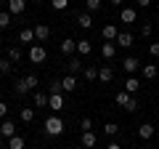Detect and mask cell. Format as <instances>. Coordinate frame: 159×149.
<instances>
[{
  "mask_svg": "<svg viewBox=\"0 0 159 149\" xmlns=\"http://www.w3.org/2000/svg\"><path fill=\"white\" fill-rule=\"evenodd\" d=\"M37 74H27V77H21V80H16V85H13V93L16 96H24V93L29 91H37Z\"/></svg>",
  "mask_w": 159,
  "mask_h": 149,
  "instance_id": "obj_1",
  "label": "cell"
},
{
  "mask_svg": "<svg viewBox=\"0 0 159 149\" xmlns=\"http://www.w3.org/2000/svg\"><path fill=\"white\" fill-rule=\"evenodd\" d=\"M114 101H117L122 109H127V112H135V109H138V99H135V96H130L127 91H119L117 96H114Z\"/></svg>",
  "mask_w": 159,
  "mask_h": 149,
  "instance_id": "obj_2",
  "label": "cell"
},
{
  "mask_svg": "<svg viewBox=\"0 0 159 149\" xmlns=\"http://www.w3.org/2000/svg\"><path fill=\"white\" fill-rule=\"evenodd\" d=\"M64 128H66V125H64V120H61L58 115H51V117L45 120V133H48V136H61Z\"/></svg>",
  "mask_w": 159,
  "mask_h": 149,
  "instance_id": "obj_3",
  "label": "cell"
},
{
  "mask_svg": "<svg viewBox=\"0 0 159 149\" xmlns=\"http://www.w3.org/2000/svg\"><path fill=\"white\" fill-rule=\"evenodd\" d=\"M64 107H66L64 93H51V96H48V109H51V112H61Z\"/></svg>",
  "mask_w": 159,
  "mask_h": 149,
  "instance_id": "obj_4",
  "label": "cell"
},
{
  "mask_svg": "<svg viewBox=\"0 0 159 149\" xmlns=\"http://www.w3.org/2000/svg\"><path fill=\"white\" fill-rule=\"evenodd\" d=\"M45 59H48V51L43 46H32V48H29V61H32V64H43Z\"/></svg>",
  "mask_w": 159,
  "mask_h": 149,
  "instance_id": "obj_5",
  "label": "cell"
},
{
  "mask_svg": "<svg viewBox=\"0 0 159 149\" xmlns=\"http://www.w3.org/2000/svg\"><path fill=\"white\" fill-rule=\"evenodd\" d=\"M122 69H125L127 74H135L138 69H141V61H138L135 56H127V59H122Z\"/></svg>",
  "mask_w": 159,
  "mask_h": 149,
  "instance_id": "obj_6",
  "label": "cell"
},
{
  "mask_svg": "<svg viewBox=\"0 0 159 149\" xmlns=\"http://www.w3.org/2000/svg\"><path fill=\"white\" fill-rule=\"evenodd\" d=\"M27 8V0H8V13L11 16H21Z\"/></svg>",
  "mask_w": 159,
  "mask_h": 149,
  "instance_id": "obj_7",
  "label": "cell"
},
{
  "mask_svg": "<svg viewBox=\"0 0 159 149\" xmlns=\"http://www.w3.org/2000/svg\"><path fill=\"white\" fill-rule=\"evenodd\" d=\"M0 136H3V138L16 136V123H13V120H3V123H0Z\"/></svg>",
  "mask_w": 159,
  "mask_h": 149,
  "instance_id": "obj_8",
  "label": "cell"
},
{
  "mask_svg": "<svg viewBox=\"0 0 159 149\" xmlns=\"http://www.w3.org/2000/svg\"><path fill=\"white\" fill-rule=\"evenodd\" d=\"M32 32H34V40H48V37H51V27H48V24H37V27H32Z\"/></svg>",
  "mask_w": 159,
  "mask_h": 149,
  "instance_id": "obj_9",
  "label": "cell"
},
{
  "mask_svg": "<svg viewBox=\"0 0 159 149\" xmlns=\"http://www.w3.org/2000/svg\"><path fill=\"white\" fill-rule=\"evenodd\" d=\"M122 91H127L130 96H133V93H138V91H141V80H138L135 74H130V77L125 80V88H122Z\"/></svg>",
  "mask_w": 159,
  "mask_h": 149,
  "instance_id": "obj_10",
  "label": "cell"
},
{
  "mask_svg": "<svg viewBox=\"0 0 159 149\" xmlns=\"http://www.w3.org/2000/svg\"><path fill=\"white\" fill-rule=\"evenodd\" d=\"M154 133H157V128H154L151 123H143V125H138V138H143V141H148Z\"/></svg>",
  "mask_w": 159,
  "mask_h": 149,
  "instance_id": "obj_11",
  "label": "cell"
},
{
  "mask_svg": "<svg viewBox=\"0 0 159 149\" xmlns=\"http://www.w3.org/2000/svg\"><path fill=\"white\" fill-rule=\"evenodd\" d=\"M80 144H82L85 149H93L98 144V138H96V133H93V131H85V133H82V138H80Z\"/></svg>",
  "mask_w": 159,
  "mask_h": 149,
  "instance_id": "obj_12",
  "label": "cell"
},
{
  "mask_svg": "<svg viewBox=\"0 0 159 149\" xmlns=\"http://www.w3.org/2000/svg\"><path fill=\"white\" fill-rule=\"evenodd\" d=\"M101 35H103V40H106V43H111V40H117V35H119V29L114 27V24H106V27L101 29Z\"/></svg>",
  "mask_w": 159,
  "mask_h": 149,
  "instance_id": "obj_13",
  "label": "cell"
},
{
  "mask_svg": "<svg viewBox=\"0 0 159 149\" xmlns=\"http://www.w3.org/2000/svg\"><path fill=\"white\" fill-rule=\"evenodd\" d=\"M61 91H66V93L77 91V77H74V74H66V77L61 80Z\"/></svg>",
  "mask_w": 159,
  "mask_h": 149,
  "instance_id": "obj_14",
  "label": "cell"
},
{
  "mask_svg": "<svg viewBox=\"0 0 159 149\" xmlns=\"http://www.w3.org/2000/svg\"><path fill=\"white\" fill-rule=\"evenodd\" d=\"M61 53H66V56H72V53H77V40H72V37H66V40H61Z\"/></svg>",
  "mask_w": 159,
  "mask_h": 149,
  "instance_id": "obj_15",
  "label": "cell"
},
{
  "mask_svg": "<svg viewBox=\"0 0 159 149\" xmlns=\"http://www.w3.org/2000/svg\"><path fill=\"white\" fill-rule=\"evenodd\" d=\"M101 56L103 59H114L117 56V46H114V43H101Z\"/></svg>",
  "mask_w": 159,
  "mask_h": 149,
  "instance_id": "obj_16",
  "label": "cell"
},
{
  "mask_svg": "<svg viewBox=\"0 0 159 149\" xmlns=\"http://www.w3.org/2000/svg\"><path fill=\"white\" fill-rule=\"evenodd\" d=\"M80 67H82V64H80V56H69V61H66V72H69V74H74V77H77Z\"/></svg>",
  "mask_w": 159,
  "mask_h": 149,
  "instance_id": "obj_17",
  "label": "cell"
},
{
  "mask_svg": "<svg viewBox=\"0 0 159 149\" xmlns=\"http://www.w3.org/2000/svg\"><path fill=\"white\" fill-rule=\"evenodd\" d=\"M98 80H101V83H111L114 80V69L111 67H101V69H98Z\"/></svg>",
  "mask_w": 159,
  "mask_h": 149,
  "instance_id": "obj_18",
  "label": "cell"
},
{
  "mask_svg": "<svg viewBox=\"0 0 159 149\" xmlns=\"http://www.w3.org/2000/svg\"><path fill=\"white\" fill-rule=\"evenodd\" d=\"M117 46L130 48V46H133V35H130V32H119V35H117Z\"/></svg>",
  "mask_w": 159,
  "mask_h": 149,
  "instance_id": "obj_19",
  "label": "cell"
},
{
  "mask_svg": "<svg viewBox=\"0 0 159 149\" xmlns=\"http://www.w3.org/2000/svg\"><path fill=\"white\" fill-rule=\"evenodd\" d=\"M135 19H138L135 8H122V24H133Z\"/></svg>",
  "mask_w": 159,
  "mask_h": 149,
  "instance_id": "obj_20",
  "label": "cell"
},
{
  "mask_svg": "<svg viewBox=\"0 0 159 149\" xmlns=\"http://www.w3.org/2000/svg\"><path fill=\"white\" fill-rule=\"evenodd\" d=\"M32 96H34V107H48V93H43V91H32Z\"/></svg>",
  "mask_w": 159,
  "mask_h": 149,
  "instance_id": "obj_21",
  "label": "cell"
},
{
  "mask_svg": "<svg viewBox=\"0 0 159 149\" xmlns=\"http://www.w3.org/2000/svg\"><path fill=\"white\" fill-rule=\"evenodd\" d=\"M24 144L27 141H24V136H19V133L8 138V149H24Z\"/></svg>",
  "mask_w": 159,
  "mask_h": 149,
  "instance_id": "obj_22",
  "label": "cell"
},
{
  "mask_svg": "<svg viewBox=\"0 0 159 149\" xmlns=\"http://www.w3.org/2000/svg\"><path fill=\"white\" fill-rule=\"evenodd\" d=\"M157 74H159L157 64H143V77H146V80H154Z\"/></svg>",
  "mask_w": 159,
  "mask_h": 149,
  "instance_id": "obj_23",
  "label": "cell"
},
{
  "mask_svg": "<svg viewBox=\"0 0 159 149\" xmlns=\"http://www.w3.org/2000/svg\"><path fill=\"white\" fill-rule=\"evenodd\" d=\"M77 24H80L82 29H90V27H93V16H90V13H80V16H77Z\"/></svg>",
  "mask_w": 159,
  "mask_h": 149,
  "instance_id": "obj_24",
  "label": "cell"
},
{
  "mask_svg": "<svg viewBox=\"0 0 159 149\" xmlns=\"http://www.w3.org/2000/svg\"><path fill=\"white\" fill-rule=\"evenodd\" d=\"M90 51H93V43L90 40H80L77 43V53H80V56H88Z\"/></svg>",
  "mask_w": 159,
  "mask_h": 149,
  "instance_id": "obj_25",
  "label": "cell"
},
{
  "mask_svg": "<svg viewBox=\"0 0 159 149\" xmlns=\"http://www.w3.org/2000/svg\"><path fill=\"white\" fill-rule=\"evenodd\" d=\"M82 74H85V80H88V83L98 80V67H93V64H90V67H85V69H82Z\"/></svg>",
  "mask_w": 159,
  "mask_h": 149,
  "instance_id": "obj_26",
  "label": "cell"
},
{
  "mask_svg": "<svg viewBox=\"0 0 159 149\" xmlns=\"http://www.w3.org/2000/svg\"><path fill=\"white\" fill-rule=\"evenodd\" d=\"M8 61H21V48L19 46H13V48H8Z\"/></svg>",
  "mask_w": 159,
  "mask_h": 149,
  "instance_id": "obj_27",
  "label": "cell"
},
{
  "mask_svg": "<svg viewBox=\"0 0 159 149\" xmlns=\"http://www.w3.org/2000/svg\"><path fill=\"white\" fill-rule=\"evenodd\" d=\"M34 40V32H32V29H21V32H19V43H32Z\"/></svg>",
  "mask_w": 159,
  "mask_h": 149,
  "instance_id": "obj_28",
  "label": "cell"
},
{
  "mask_svg": "<svg viewBox=\"0 0 159 149\" xmlns=\"http://www.w3.org/2000/svg\"><path fill=\"white\" fill-rule=\"evenodd\" d=\"M13 72V61L8 59H0V74H11Z\"/></svg>",
  "mask_w": 159,
  "mask_h": 149,
  "instance_id": "obj_29",
  "label": "cell"
},
{
  "mask_svg": "<svg viewBox=\"0 0 159 149\" xmlns=\"http://www.w3.org/2000/svg\"><path fill=\"white\" fill-rule=\"evenodd\" d=\"M103 133H106V136H117V133H119V125H117V123H106V125H103Z\"/></svg>",
  "mask_w": 159,
  "mask_h": 149,
  "instance_id": "obj_30",
  "label": "cell"
},
{
  "mask_svg": "<svg viewBox=\"0 0 159 149\" xmlns=\"http://www.w3.org/2000/svg\"><path fill=\"white\" fill-rule=\"evenodd\" d=\"M34 120V109L32 107H24L21 109V123H32Z\"/></svg>",
  "mask_w": 159,
  "mask_h": 149,
  "instance_id": "obj_31",
  "label": "cell"
},
{
  "mask_svg": "<svg viewBox=\"0 0 159 149\" xmlns=\"http://www.w3.org/2000/svg\"><path fill=\"white\" fill-rule=\"evenodd\" d=\"M8 27H11V13L0 11V29H8Z\"/></svg>",
  "mask_w": 159,
  "mask_h": 149,
  "instance_id": "obj_32",
  "label": "cell"
},
{
  "mask_svg": "<svg viewBox=\"0 0 159 149\" xmlns=\"http://www.w3.org/2000/svg\"><path fill=\"white\" fill-rule=\"evenodd\" d=\"M51 6H53V11H66L69 0H51Z\"/></svg>",
  "mask_w": 159,
  "mask_h": 149,
  "instance_id": "obj_33",
  "label": "cell"
},
{
  "mask_svg": "<svg viewBox=\"0 0 159 149\" xmlns=\"http://www.w3.org/2000/svg\"><path fill=\"white\" fill-rule=\"evenodd\" d=\"M51 93H61V80H53L51 85H48V96Z\"/></svg>",
  "mask_w": 159,
  "mask_h": 149,
  "instance_id": "obj_34",
  "label": "cell"
},
{
  "mask_svg": "<svg viewBox=\"0 0 159 149\" xmlns=\"http://www.w3.org/2000/svg\"><path fill=\"white\" fill-rule=\"evenodd\" d=\"M88 11H101V0H85Z\"/></svg>",
  "mask_w": 159,
  "mask_h": 149,
  "instance_id": "obj_35",
  "label": "cell"
},
{
  "mask_svg": "<svg viewBox=\"0 0 159 149\" xmlns=\"http://www.w3.org/2000/svg\"><path fill=\"white\" fill-rule=\"evenodd\" d=\"M80 128H82V133H85V131H93V120H90V117H82Z\"/></svg>",
  "mask_w": 159,
  "mask_h": 149,
  "instance_id": "obj_36",
  "label": "cell"
},
{
  "mask_svg": "<svg viewBox=\"0 0 159 149\" xmlns=\"http://www.w3.org/2000/svg\"><path fill=\"white\" fill-rule=\"evenodd\" d=\"M151 32H154L151 24H143V27H141V35H143V37H151Z\"/></svg>",
  "mask_w": 159,
  "mask_h": 149,
  "instance_id": "obj_37",
  "label": "cell"
},
{
  "mask_svg": "<svg viewBox=\"0 0 159 149\" xmlns=\"http://www.w3.org/2000/svg\"><path fill=\"white\" fill-rule=\"evenodd\" d=\"M6 115H8V104L0 101V120H6Z\"/></svg>",
  "mask_w": 159,
  "mask_h": 149,
  "instance_id": "obj_38",
  "label": "cell"
},
{
  "mask_svg": "<svg viewBox=\"0 0 159 149\" xmlns=\"http://www.w3.org/2000/svg\"><path fill=\"white\" fill-rule=\"evenodd\" d=\"M148 53H151V56H159V43H151V46H148Z\"/></svg>",
  "mask_w": 159,
  "mask_h": 149,
  "instance_id": "obj_39",
  "label": "cell"
},
{
  "mask_svg": "<svg viewBox=\"0 0 159 149\" xmlns=\"http://www.w3.org/2000/svg\"><path fill=\"white\" fill-rule=\"evenodd\" d=\"M135 3H138L141 8H148V6H151V0H135Z\"/></svg>",
  "mask_w": 159,
  "mask_h": 149,
  "instance_id": "obj_40",
  "label": "cell"
},
{
  "mask_svg": "<svg viewBox=\"0 0 159 149\" xmlns=\"http://www.w3.org/2000/svg\"><path fill=\"white\" fill-rule=\"evenodd\" d=\"M106 149H122V147H119V144H117V141H111V144H109V147H106Z\"/></svg>",
  "mask_w": 159,
  "mask_h": 149,
  "instance_id": "obj_41",
  "label": "cell"
},
{
  "mask_svg": "<svg viewBox=\"0 0 159 149\" xmlns=\"http://www.w3.org/2000/svg\"><path fill=\"white\" fill-rule=\"evenodd\" d=\"M109 3H111V6H122V0H109Z\"/></svg>",
  "mask_w": 159,
  "mask_h": 149,
  "instance_id": "obj_42",
  "label": "cell"
},
{
  "mask_svg": "<svg viewBox=\"0 0 159 149\" xmlns=\"http://www.w3.org/2000/svg\"><path fill=\"white\" fill-rule=\"evenodd\" d=\"M0 48H3V37H0Z\"/></svg>",
  "mask_w": 159,
  "mask_h": 149,
  "instance_id": "obj_43",
  "label": "cell"
},
{
  "mask_svg": "<svg viewBox=\"0 0 159 149\" xmlns=\"http://www.w3.org/2000/svg\"><path fill=\"white\" fill-rule=\"evenodd\" d=\"M157 27H159V16H157Z\"/></svg>",
  "mask_w": 159,
  "mask_h": 149,
  "instance_id": "obj_44",
  "label": "cell"
},
{
  "mask_svg": "<svg viewBox=\"0 0 159 149\" xmlns=\"http://www.w3.org/2000/svg\"><path fill=\"white\" fill-rule=\"evenodd\" d=\"M0 101H3V93H0Z\"/></svg>",
  "mask_w": 159,
  "mask_h": 149,
  "instance_id": "obj_45",
  "label": "cell"
},
{
  "mask_svg": "<svg viewBox=\"0 0 159 149\" xmlns=\"http://www.w3.org/2000/svg\"><path fill=\"white\" fill-rule=\"evenodd\" d=\"M43 149H51V147H43Z\"/></svg>",
  "mask_w": 159,
  "mask_h": 149,
  "instance_id": "obj_46",
  "label": "cell"
},
{
  "mask_svg": "<svg viewBox=\"0 0 159 149\" xmlns=\"http://www.w3.org/2000/svg\"><path fill=\"white\" fill-rule=\"evenodd\" d=\"M37 3H40V0H37Z\"/></svg>",
  "mask_w": 159,
  "mask_h": 149,
  "instance_id": "obj_47",
  "label": "cell"
},
{
  "mask_svg": "<svg viewBox=\"0 0 159 149\" xmlns=\"http://www.w3.org/2000/svg\"><path fill=\"white\" fill-rule=\"evenodd\" d=\"M157 131H159V128H157Z\"/></svg>",
  "mask_w": 159,
  "mask_h": 149,
  "instance_id": "obj_48",
  "label": "cell"
}]
</instances>
